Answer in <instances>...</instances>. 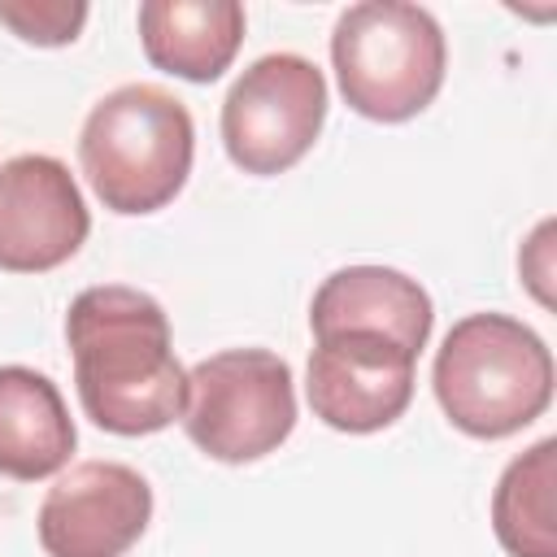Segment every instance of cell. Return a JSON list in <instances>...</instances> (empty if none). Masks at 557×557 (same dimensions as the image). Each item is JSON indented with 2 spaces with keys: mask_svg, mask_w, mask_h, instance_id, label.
I'll return each instance as SVG.
<instances>
[{
  "mask_svg": "<svg viewBox=\"0 0 557 557\" xmlns=\"http://www.w3.org/2000/svg\"><path fill=\"white\" fill-rule=\"evenodd\" d=\"M431 322L435 309L422 283L392 265H344L322 278L309 305L313 339L361 331V335H383L413 357L426 348Z\"/></svg>",
  "mask_w": 557,
  "mask_h": 557,
  "instance_id": "cell-10",
  "label": "cell"
},
{
  "mask_svg": "<svg viewBox=\"0 0 557 557\" xmlns=\"http://www.w3.org/2000/svg\"><path fill=\"white\" fill-rule=\"evenodd\" d=\"M187 440L226 466L274 453L296 426L292 366L270 348H226L187 370Z\"/></svg>",
  "mask_w": 557,
  "mask_h": 557,
  "instance_id": "cell-5",
  "label": "cell"
},
{
  "mask_svg": "<svg viewBox=\"0 0 557 557\" xmlns=\"http://www.w3.org/2000/svg\"><path fill=\"white\" fill-rule=\"evenodd\" d=\"M553 483H557V440L531 444L496 479L492 531L509 557H557Z\"/></svg>",
  "mask_w": 557,
  "mask_h": 557,
  "instance_id": "cell-13",
  "label": "cell"
},
{
  "mask_svg": "<svg viewBox=\"0 0 557 557\" xmlns=\"http://www.w3.org/2000/svg\"><path fill=\"white\" fill-rule=\"evenodd\" d=\"M144 57L187 83H213L244 44V4L235 0H144Z\"/></svg>",
  "mask_w": 557,
  "mask_h": 557,
  "instance_id": "cell-11",
  "label": "cell"
},
{
  "mask_svg": "<svg viewBox=\"0 0 557 557\" xmlns=\"http://www.w3.org/2000/svg\"><path fill=\"white\" fill-rule=\"evenodd\" d=\"M78 444L57 383L30 366H0V474L17 483L65 470Z\"/></svg>",
  "mask_w": 557,
  "mask_h": 557,
  "instance_id": "cell-12",
  "label": "cell"
},
{
  "mask_svg": "<svg viewBox=\"0 0 557 557\" xmlns=\"http://www.w3.org/2000/svg\"><path fill=\"white\" fill-rule=\"evenodd\" d=\"M431 387L457 431L505 440L548 409L553 352L509 313H470L448 326L431 366Z\"/></svg>",
  "mask_w": 557,
  "mask_h": 557,
  "instance_id": "cell-3",
  "label": "cell"
},
{
  "mask_svg": "<svg viewBox=\"0 0 557 557\" xmlns=\"http://www.w3.org/2000/svg\"><path fill=\"white\" fill-rule=\"evenodd\" d=\"M65 339L83 413L109 435H152L183 418L187 370L174 357L165 309L122 283L70 300Z\"/></svg>",
  "mask_w": 557,
  "mask_h": 557,
  "instance_id": "cell-1",
  "label": "cell"
},
{
  "mask_svg": "<svg viewBox=\"0 0 557 557\" xmlns=\"http://www.w3.org/2000/svg\"><path fill=\"white\" fill-rule=\"evenodd\" d=\"M191 113L157 83H126L100 96L78 131V165L100 205L122 218L165 209L191 174Z\"/></svg>",
  "mask_w": 557,
  "mask_h": 557,
  "instance_id": "cell-2",
  "label": "cell"
},
{
  "mask_svg": "<svg viewBox=\"0 0 557 557\" xmlns=\"http://www.w3.org/2000/svg\"><path fill=\"white\" fill-rule=\"evenodd\" d=\"M339 96L370 122H409L444 87L448 44L431 9L405 0L348 4L331 30Z\"/></svg>",
  "mask_w": 557,
  "mask_h": 557,
  "instance_id": "cell-4",
  "label": "cell"
},
{
  "mask_svg": "<svg viewBox=\"0 0 557 557\" xmlns=\"http://www.w3.org/2000/svg\"><path fill=\"white\" fill-rule=\"evenodd\" d=\"M326 122V78L300 52L252 61L222 100V148L257 178L292 170Z\"/></svg>",
  "mask_w": 557,
  "mask_h": 557,
  "instance_id": "cell-6",
  "label": "cell"
},
{
  "mask_svg": "<svg viewBox=\"0 0 557 557\" xmlns=\"http://www.w3.org/2000/svg\"><path fill=\"white\" fill-rule=\"evenodd\" d=\"M87 22L83 0H0V26L39 48L74 44Z\"/></svg>",
  "mask_w": 557,
  "mask_h": 557,
  "instance_id": "cell-14",
  "label": "cell"
},
{
  "mask_svg": "<svg viewBox=\"0 0 557 557\" xmlns=\"http://www.w3.org/2000/svg\"><path fill=\"white\" fill-rule=\"evenodd\" d=\"M413 366L418 357L383 335H322L313 339L305 396L313 418L331 431L370 435L392 426L413 400Z\"/></svg>",
  "mask_w": 557,
  "mask_h": 557,
  "instance_id": "cell-7",
  "label": "cell"
},
{
  "mask_svg": "<svg viewBox=\"0 0 557 557\" xmlns=\"http://www.w3.org/2000/svg\"><path fill=\"white\" fill-rule=\"evenodd\" d=\"M87 231L91 213L65 161L22 152L0 165V270H57L83 248Z\"/></svg>",
  "mask_w": 557,
  "mask_h": 557,
  "instance_id": "cell-9",
  "label": "cell"
},
{
  "mask_svg": "<svg viewBox=\"0 0 557 557\" xmlns=\"http://www.w3.org/2000/svg\"><path fill=\"white\" fill-rule=\"evenodd\" d=\"M152 518V487L122 461H78L44 496L35 531L48 557H122Z\"/></svg>",
  "mask_w": 557,
  "mask_h": 557,
  "instance_id": "cell-8",
  "label": "cell"
}]
</instances>
